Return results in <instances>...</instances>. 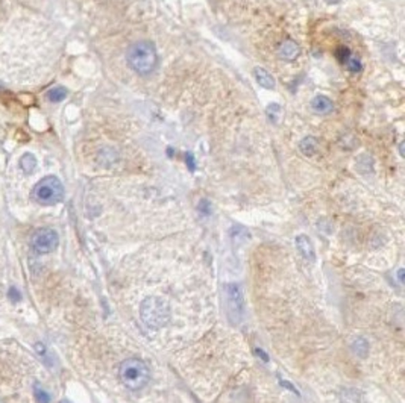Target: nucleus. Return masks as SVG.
Masks as SVG:
<instances>
[{
	"label": "nucleus",
	"mask_w": 405,
	"mask_h": 403,
	"mask_svg": "<svg viewBox=\"0 0 405 403\" xmlns=\"http://www.w3.org/2000/svg\"><path fill=\"white\" fill-rule=\"evenodd\" d=\"M185 164H187V167H188L191 171H194V168H196V161H194V156H193L191 153H187V155H185Z\"/></svg>",
	"instance_id": "nucleus-20"
},
{
	"label": "nucleus",
	"mask_w": 405,
	"mask_h": 403,
	"mask_svg": "<svg viewBox=\"0 0 405 403\" xmlns=\"http://www.w3.org/2000/svg\"><path fill=\"white\" fill-rule=\"evenodd\" d=\"M346 65H348V69H349V72L351 73H360L361 72V69H363V64H361V61H360V58L358 56H354V55H351L349 58H348V61H346Z\"/></svg>",
	"instance_id": "nucleus-14"
},
{
	"label": "nucleus",
	"mask_w": 405,
	"mask_h": 403,
	"mask_svg": "<svg viewBox=\"0 0 405 403\" xmlns=\"http://www.w3.org/2000/svg\"><path fill=\"white\" fill-rule=\"evenodd\" d=\"M32 197L40 205H56L64 197V186L58 177L47 176L34 186Z\"/></svg>",
	"instance_id": "nucleus-4"
},
{
	"label": "nucleus",
	"mask_w": 405,
	"mask_h": 403,
	"mask_svg": "<svg viewBox=\"0 0 405 403\" xmlns=\"http://www.w3.org/2000/svg\"><path fill=\"white\" fill-rule=\"evenodd\" d=\"M199 211L202 214H210L211 213V205H210V202L208 200H202L200 204H199Z\"/></svg>",
	"instance_id": "nucleus-19"
},
{
	"label": "nucleus",
	"mask_w": 405,
	"mask_h": 403,
	"mask_svg": "<svg viewBox=\"0 0 405 403\" xmlns=\"http://www.w3.org/2000/svg\"><path fill=\"white\" fill-rule=\"evenodd\" d=\"M281 106L278 105V103H272V105H269L267 106V111H266V114H267V117H269V120L270 121H278L279 120V117H281Z\"/></svg>",
	"instance_id": "nucleus-16"
},
{
	"label": "nucleus",
	"mask_w": 405,
	"mask_h": 403,
	"mask_svg": "<svg viewBox=\"0 0 405 403\" xmlns=\"http://www.w3.org/2000/svg\"><path fill=\"white\" fill-rule=\"evenodd\" d=\"M351 55H352V53H351V50H349L346 46H340V47L335 50V56H337V59H338L340 62H346L348 58H349Z\"/></svg>",
	"instance_id": "nucleus-17"
},
{
	"label": "nucleus",
	"mask_w": 405,
	"mask_h": 403,
	"mask_svg": "<svg viewBox=\"0 0 405 403\" xmlns=\"http://www.w3.org/2000/svg\"><path fill=\"white\" fill-rule=\"evenodd\" d=\"M60 243V238H58V234L53 231V229H49V228H43V229H38L32 238H31V246L32 249L37 252V253H50L56 249Z\"/></svg>",
	"instance_id": "nucleus-6"
},
{
	"label": "nucleus",
	"mask_w": 405,
	"mask_h": 403,
	"mask_svg": "<svg viewBox=\"0 0 405 403\" xmlns=\"http://www.w3.org/2000/svg\"><path fill=\"white\" fill-rule=\"evenodd\" d=\"M403 144H405V143H400V144H399V152H400L402 156L405 155V152H403Z\"/></svg>",
	"instance_id": "nucleus-23"
},
{
	"label": "nucleus",
	"mask_w": 405,
	"mask_h": 403,
	"mask_svg": "<svg viewBox=\"0 0 405 403\" xmlns=\"http://www.w3.org/2000/svg\"><path fill=\"white\" fill-rule=\"evenodd\" d=\"M299 53H301V47L293 40H285L278 47V55L284 61H295L299 56Z\"/></svg>",
	"instance_id": "nucleus-7"
},
{
	"label": "nucleus",
	"mask_w": 405,
	"mask_h": 403,
	"mask_svg": "<svg viewBox=\"0 0 405 403\" xmlns=\"http://www.w3.org/2000/svg\"><path fill=\"white\" fill-rule=\"evenodd\" d=\"M351 349L355 355H358L360 358H364L367 353H369V343L363 338V337H358L354 340V343L351 344Z\"/></svg>",
	"instance_id": "nucleus-12"
},
{
	"label": "nucleus",
	"mask_w": 405,
	"mask_h": 403,
	"mask_svg": "<svg viewBox=\"0 0 405 403\" xmlns=\"http://www.w3.org/2000/svg\"><path fill=\"white\" fill-rule=\"evenodd\" d=\"M334 108V103L326 97V96H316L311 100V109L316 114H328Z\"/></svg>",
	"instance_id": "nucleus-9"
},
{
	"label": "nucleus",
	"mask_w": 405,
	"mask_h": 403,
	"mask_svg": "<svg viewBox=\"0 0 405 403\" xmlns=\"http://www.w3.org/2000/svg\"><path fill=\"white\" fill-rule=\"evenodd\" d=\"M281 385H282V386H287V388H288V389H290L292 392H296V394H298V389H296V388H295V386H293L292 383H288V382H285V380H284V382L281 380Z\"/></svg>",
	"instance_id": "nucleus-21"
},
{
	"label": "nucleus",
	"mask_w": 405,
	"mask_h": 403,
	"mask_svg": "<svg viewBox=\"0 0 405 403\" xmlns=\"http://www.w3.org/2000/svg\"><path fill=\"white\" fill-rule=\"evenodd\" d=\"M143 323L150 329H161L170 320V308L165 300L159 297H147L140 308Z\"/></svg>",
	"instance_id": "nucleus-3"
},
{
	"label": "nucleus",
	"mask_w": 405,
	"mask_h": 403,
	"mask_svg": "<svg viewBox=\"0 0 405 403\" xmlns=\"http://www.w3.org/2000/svg\"><path fill=\"white\" fill-rule=\"evenodd\" d=\"M119 377L129 391H140L147 385L150 379V371L141 359L129 358L120 364Z\"/></svg>",
	"instance_id": "nucleus-2"
},
{
	"label": "nucleus",
	"mask_w": 405,
	"mask_h": 403,
	"mask_svg": "<svg viewBox=\"0 0 405 403\" xmlns=\"http://www.w3.org/2000/svg\"><path fill=\"white\" fill-rule=\"evenodd\" d=\"M20 165H22V168H23L26 173H32L34 168L37 167V159H35L31 153H26V155L22 158Z\"/></svg>",
	"instance_id": "nucleus-13"
},
{
	"label": "nucleus",
	"mask_w": 405,
	"mask_h": 403,
	"mask_svg": "<svg viewBox=\"0 0 405 403\" xmlns=\"http://www.w3.org/2000/svg\"><path fill=\"white\" fill-rule=\"evenodd\" d=\"M317 149H319V143H317V140H316L314 137H305V138H302L301 143H299V150H301V153L305 155V156H313V155H316Z\"/></svg>",
	"instance_id": "nucleus-11"
},
{
	"label": "nucleus",
	"mask_w": 405,
	"mask_h": 403,
	"mask_svg": "<svg viewBox=\"0 0 405 403\" xmlns=\"http://www.w3.org/2000/svg\"><path fill=\"white\" fill-rule=\"evenodd\" d=\"M296 247L301 252V255L307 259V261H314L316 258V252H314V246L311 243V240L307 235H298L296 237Z\"/></svg>",
	"instance_id": "nucleus-8"
},
{
	"label": "nucleus",
	"mask_w": 405,
	"mask_h": 403,
	"mask_svg": "<svg viewBox=\"0 0 405 403\" xmlns=\"http://www.w3.org/2000/svg\"><path fill=\"white\" fill-rule=\"evenodd\" d=\"M397 278H399V282H403V270L400 268L399 273H397Z\"/></svg>",
	"instance_id": "nucleus-22"
},
{
	"label": "nucleus",
	"mask_w": 405,
	"mask_h": 403,
	"mask_svg": "<svg viewBox=\"0 0 405 403\" xmlns=\"http://www.w3.org/2000/svg\"><path fill=\"white\" fill-rule=\"evenodd\" d=\"M254 76H255L257 82H258L261 87H264V88H267V90L275 88V78H273L266 69H263V67H255V69H254Z\"/></svg>",
	"instance_id": "nucleus-10"
},
{
	"label": "nucleus",
	"mask_w": 405,
	"mask_h": 403,
	"mask_svg": "<svg viewBox=\"0 0 405 403\" xmlns=\"http://www.w3.org/2000/svg\"><path fill=\"white\" fill-rule=\"evenodd\" d=\"M35 398L38 403H50V395L40 386H35Z\"/></svg>",
	"instance_id": "nucleus-18"
},
{
	"label": "nucleus",
	"mask_w": 405,
	"mask_h": 403,
	"mask_svg": "<svg viewBox=\"0 0 405 403\" xmlns=\"http://www.w3.org/2000/svg\"><path fill=\"white\" fill-rule=\"evenodd\" d=\"M226 291V311L233 323L239 324L245 317V299L239 284H229L225 287Z\"/></svg>",
	"instance_id": "nucleus-5"
},
{
	"label": "nucleus",
	"mask_w": 405,
	"mask_h": 403,
	"mask_svg": "<svg viewBox=\"0 0 405 403\" xmlns=\"http://www.w3.org/2000/svg\"><path fill=\"white\" fill-rule=\"evenodd\" d=\"M0 403H4V401H2V400H0Z\"/></svg>",
	"instance_id": "nucleus-24"
},
{
	"label": "nucleus",
	"mask_w": 405,
	"mask_h": 403,
	"mask_svg": "<svg viewBox=\"0 0 405 403\" xmlns=\"http://www.w3.org/2000/svg\"><path fill=\"white\" fill-rule=\"evenodd\" d=\"M126 61L135 73L146 76V75H150L156 69L158 53H156V49L152 43L137 41L128 47Z\"/></svg>",
	"instance_id": "nucleus-1"
},
{
	"label": "nucleus",
	"mask_w": 405,
	"mask_h": 403,
	"mask_svg": "<svg viewBox=\"0 0 405 403\" xmlns=\"http://www.w3.org/2000/svg\"><path fill=\"white\" fill-rule=\"evenodd\" d=\"M47 96H49V100H52V102H61L63 99H66L67 91L64 88H61V87H56V88H52L47 93Z\"/></svg>",
	"instance_id": "nucleus-15"
}]
</instances>
